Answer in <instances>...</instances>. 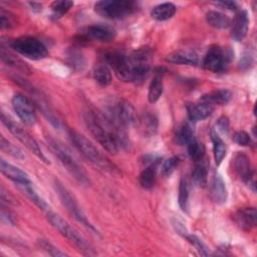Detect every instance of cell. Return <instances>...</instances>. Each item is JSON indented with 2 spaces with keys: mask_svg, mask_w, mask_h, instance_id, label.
Instances as JSON below:
<instances>
[{
  "mask_svg": "<svg viewBox=\"0 0 257 257\" xmlns=\"http://www.w3.org/2000/svg\"><path fill=\"white\" fill-rule=\"evenodd\" d=\"M176 13V6L171 2L159 4L151 11V16L155 20L165 21L172 18Z\"/></svg>",
  "mask_w": 257,
  "mask_h": 257,
  "instance_id": "23",
  "label": "cell"
},
{
  "mask_svg": "<svg viewBox=\"0 0 257 257\" xmlns=\"http://www.w3.org/2000/svg\"><path fill=\"white\" fill-rule=\"evenodd\" d=\"M181 160L178 156H174L171 157L170 159H168L167 161H165V163L162 166V175L164 177H169L172 175V173L175 171V169L179 166Z\"/></svg>",
  "mask_w": 257,
  "mask_h": 257,
  "instance_id": "38",
  "label": "cell"
},
{
  "mask_svg": "<svg viewBox=\"0 0 257 257\" xmlns=\"http://www.w3.org/2000/svg\"><path fill=\"white\" fill-rule=\"evenodd\" d=\"M69 138L71 143L76 148V150L82 155L93 166L97 167L99 170L106 172L111 175H120L118 168L110 162L88 139L83 135L75 132L74 130H69Z\"/></svg>",
  "mask_w": 257,
  "mask_h": 257,
  "instance_id": "2",
  "label": "cell"
},
{
  "mask_svg": "<svg viewBox=\"0 0 257 257\" xmlns=\"http://www.w3.org/2000/svg\"><path fill=\"white\" fill-rule=\"evenodd\" d=\"M1 220H2V222L7 223L8 225H12V224H13L12 218L10 217L9 214H6V213L4 212V210H1Z\"/></svg>",
  "mask_w": 257,
  "mask_h": 257,
  "instance_id": "47",
  "label": "cell"
},
{
  "mask_svg": "<svg viewBox=\"0 0 257 257\" xmlns=\"http://www.w3.org/2000/svg\"><path fill=\"white\" fill-rule=\"evenodd\" d=\"M166 60L171 63L183 65H197L199 62L198 55L193 51H176L169 54Z\"/></svg>",
  "mask_w": 257,
  "mask_h": 257,
  "instance_id": "21",
  "label": "cell"
},
{
  "mask_svg": "<svg viewBox=\"0 0 257 257\" xmlns=\"http://www.w3.org/2000/svg\"><path fill=\"white\" fill-rule=\"evenodd\" d=\"M0 196H1V201L2 202H6V203H9V204H15V200L12 198V196H10L7 192H5L3 187H1Z\"/></svg>",
  "mask_w": 257,
  "mask_h": 257,
  "instance_id": "46",
  "label": "cell"
},
{
  "mask_svg": "<svg viewBox=\"0 0 257 257\" xmlns=\"http://www.w3.org/2000/svg\"><path fill=\"white\" fill-rule=\"evenodd\" d=\"M1 121L7 127V130L14 136V138L17 139L28 151H30L33 155H35L43 163L49 164L47 158L42 153V150L39 147L38 143L31 137V135L26 130H24L18 123L14 122L12 119H10L8 116H6L3 112L1 113Z\"/></svg>",
  "mask_w": 257,
  "mask_h": 257,
  "instance_id": "7",
  "label": "cell"
},
{
  "mask_svg": "<svg viewBox=\"0 0 257 257\" xmlns=\"http://www.w3.org/2000/svg\"><path fill=\"white\" fill-rule=\"evenodd\" d=\"M17 25V20L14 14L1 8L0 9V26L2 29H11Z\"/></svg>",
  "mask_w": 257,
  "mask_h": 257,
  "instance_id": "36",
  "label": "cell"
},
{
  "mask_svg": "<svg viewBox=\"0 0 257 257\" xmlns=\"http://www.w3.org/2000/svg\"><path fill=\"white\" fill-rule=\"evenodd\" d=\"M10 46L19 54L32 60H39L48 56V50L45 45L32 36L18 37L11 41Z\"/></svg>",
  "mask_w": 257,
  "mask_h": 257,
  "instance_id": "8",
  "label": "cell"
},
{
  "mask_svg": "<svg viewBox=\"0 0 257 257\" xmlns=\"http://www.w3.org/2000/svg\"><path fill=\"white\" fill-rule=\"evenodd\" d=\"M192 180L195 185L199 187H204L208 181V170L207 166L203 161L196 162V165L192 172Z\"/></svg>",
  "mask_w": 257,
  "mask_h": 257,
  "instance_id": "27",
  "label": "cell"
},
{
  "mask_svg": "<svg viewBox=\"0 0 257 257\" xmlns=\"http://www.w3.org/2000/svg\"><path fill=\"white\" fill-rule=\"evenodd\" d=\"M232 98V92L229 89H216L213 91H210L208 93H205L201 96V101L208 102L212 105L218 104V105H225L228 102H230Z\"/></svg>",
  "mask_w": 257,
  "mask_h": 257,
  "instance_id": "20",
  "label": "cell"
},
{
  "mask_svg": "<svg viewBox=\"0 0 257 257\" xmlns=\"http://www.w3.org/2000/svg\"><path fill=\"white\" fill-rule=\"evenodd\" d=\"M160 164H161V158L158 157L141 172L139 176V182L142 188L146 190H150L154 187L157 179L158 170L160 168Z\"/></svg>",
  "mask_w": 257,
  "mask_h": 257,
  "instance_id": "16",
  "label": "cell"
},
{
  "mask_svg": "<svg viewBox=\"0 0 257 257\" xmlns=\"http://www.w3.org/2000/svg\"><path fill=\"white\" fill-rule=\"evenodd\" d=\"M211 139L213 142V153H214V160L217 166H219L222 161L224 160L225 156H226V145L223 142V140L219 137V135L217 134V132L212 131L211 132Z\"/></svg>",
  "mask_w": 257,
  "mask_h": 257,
  "instance_id": "25",
  "label": "cell"
},
{
  "mask_svg": "<svg viewBox=\"0 0 257 257\" xmlns=\"http://www.w3.org/2000/svg\"><path fill=\"white\" fill-rule=\"evenodd\" d=\"M17 186L23 192V194H25L29 198V200L32 203H34L39 209H41L45 214L48 213L49 211H51L50 206L37 194V192L32 187L31 183H29V184H19Z\"/></svg>",
  "mask_w": 257,
  "mask_h": 257,
  "instance_id": "22",
  "label": "cell"
},
{
  "mask_svg": "<svg viewBox=\"0 0 257 257\" xmlns=\"http://www.w3.org/2000/svg\"><path fill=\"white\" fill-rule=\"evenodd\" d=\"M68 59H69V63L73 66V67H77V68H81L84 65V59L83 56L80 54L79 51L77 50H70V52L68 53Z\"/></svg>",
  "mask_w": 257,
  "mask_h": 257,
  "instance_id": "41",
  "label": "cell"
},
{
  "mask_svg": "<svg viewBox=\"0 0 257 257\" xmlns=\"http://www.w3.org/2000/svg\"><path fill=\"white\" fill-rule=\"evenodd\" d=\"M189 195H190V186L186 177H182L179 186V206L184 211L187 212L189 208Z\"/></svg>",
  "mask_w": 257,
  "mask_h": 257,
  "instance_id": "30",
  "label": "cell"
},
{
  "mask_svg": "<svg viewBox=\"0 0 257 257\" xmlns=\"http://www.w3.org/2000/svg\"><path fill=\"white\" fill-rule=\"evenodd\" d=\"M233 51L230 48H224L219 45L211 46L203 60L205 69L212 72H221L226 69L233 59Z\"/></svg>",
  "mask_w": 257,
  "mask_h": 257,
  "instance_id": "10",
  "label": "cell"
},
{
  "mask_svg": "<svg viewBox=\"0 0 257 257\" xmlns=\"http://www.w3.org/2000/svg\"><path fill=\"white\" fill-rule=\"evenodd\" d=\"M12 107L20 120L29 126L36 123L37 117L33 103L23 94L17 93L12 97Z\"/></svg>",
  "mask_w": 257,
  "mask_h": 257,
  "instance_id": "11",
  "label": "cell"
},
{
  "mask_svg": "<svg viewBox=\"0 0 257 257\" xmlns=\"http://www.w3.org/2000/svg\"><path fill=\"white\" fill-rule=\"evenodd\" d=\"M232 140H233L234 143H236L237 145L242 146V147H246L251 143L250 135L248 133L244 132V131L235 132L233 137H232Z\"/></svg>",
  "mask_w": 257,
  "mask_h": 257,
  "instance_id": "40",
  "label": "cell"
},
{
  "mask_svg": "<svg viewBox=\"0 0 257 257\" xmlns=\"http://www.w3.org/2000/svg\"><path fill=\"white\" fill-rule=\"evenodd\" d=\"M29 5L31 6V9L34 11H40L42 8V5L40 3H36V2H30Z\"/></svg>",
  "mask_w": 257,
  "mask_h": 257,
  "instance_id": "48",
  "label": "cell"
},
{
  "mask_svg": "<svg viewBox=\"0 0 257 257\" xmlns=\"http://www.w3.org/2000/svg\"><path fill=\"white\" fill-rule=\"evenodd\" d=\"M137 3L128 0H102L94 4V11L107 19H122L137 10Z\"/></svg>",
  "mask_w": 257,
  "mask_h": 257,
  "instance_id": "6",
  "label": "cell"
},
{
  "mask_svg": "<svg viewBox=\"0 0 257 257\" xmlns=\"http://www.w3.org/2000/svg\"><path fill=\"white\" fill-rule=\"evenodd\" d=\"M158 120L153 114H144L140 119V128L144 136L151 137L157 132Z\"/></svg>",
  "mask_w": 257,
  "mask_h": 257,
  "instance_id": "29",
  "label": "cell"
},
{
  "mask_svg": "<svg viewBox=\"0 0 257 257\" xmlns=\"http://www.w3.org/2000/svg\"><path fill=\"white\" fill-rule=\"evenodd\" d=\"M1 58L2 61L5 62L7 65L16 67L18 69H22V70H28V68L25 66V63H23L19 58L15 57L13 54H11L10 52L6 51L4 49V47H1Z\"/></svg>",
  "mask_w": 257,
  "mask_h": 257,
  "instance_id": "35",
  "label": "cell"
},
{
  "mask_svg": "<svg viewBox=\"0 0 257 257\" xmlns=\"http://www.w3.org/2000/svg\"><path fill=\"white\" fill-rule=\"evenodd\" d=\"M110 121L118 128L124 130L137 121V113L131 102L124 99H117L108 107Z\"/></svg>",
  "mask_w": 257,
  "mask_h": 257,
  "instance_id": "9",
  "label": "cell"
},
{
  "mask_svg": "<svg viewBox=\"0 0 257 257\" xmlns=\"http://www.w3.org/2000/svg\"><path fill=\"white\" fill-rule=\"evenodd\" d=\"M93 78L101 86H107L111 83V71L105 63L97 64L93 69Z\"/></svg>",
  "mask_w": 257,
  "mask_h": 257,
  "instance_id": "26",
  "label": "cell"
},
{
  "mask_svg": "<svg viewBox=\"0 0 257 257\" xmlns=\"http://www.w3.org/2000/svg\"><path fill=\"white\" fill-rule=\"evenodd\" d=\"M231 36L235 41H242L248 32L249 18L247 11L241 10L235 16L233 22H231Z\"/></svg>",
  "mask_w": 257,
  "mask_h": 257,
  "instance_id": "15",
  "label": "cell"
},
{
  "mask_svg": "<svg viewBox=\"0 0 257 257\" xmlns=\"http://www.w3.org/2000/svg\"><path fill=\"white\" fill-rule=\"evenodd\" d=\"M164 90V84H163V79L161 75H157L154 77L152 82L150 83L149 86V92H148V99L151 103L157 102L160 97L163 94Z\"/></svg>",
  "mask_w": 257,
  "mask_h": 257,
  "instance_id": "28",
  "label": "cell"
},
{
  "mask_svg": "<svg viewBox=\"0 0 257 257\" xmlns=\"http://www.w3.org/2000/svg\"><path fill=\"white\" fill-rule=\"evenodd\" d=\"M233 219L240 229L249 232L256 226V209L254 207L241 208L234 213Z\"/></svg>",
  "mask_w": 257,
  "mask_h": 257,
  "instance_id": "14",
  "label": "cell"
},
{
  "mask_svg": "<svg viewBox=\"0 0 257 257\" xmlns=\"http://www.w3.org/2000/svg\"><path fill=\"white\" fill-rule=\"evenodd\" d=\"M46 142L53 152V154L57 157L59 162L65 168V170L69 173V175L76 180L79 184L89 185V178L86 175L85 171L82 167L74 160V158L69 154V152L61 146L60 143L52 139L51 137H46Z\"/></svg>",
  "mask_w": 257,
  "mask_h": 257,
  "instance_id": "4",
  "label": "cell"
},
{
  "mask_svg": "<svg viewBox=\"0 0 257 257\" xmlns=\"http://www.w3.org/2000/svg\"><path fill=\"white\" fill-rule=\"evenodd\" d=\"M188 116L193 122L204 120L209 117L214 111V105L201 101L200 103H194L188 105Z\"/></svg>",
  "mask_w": 257,
  "mask_h": 257,
  "instance_id": "18",
  "label": "cell"
},
{
  "mask_svg": "<svg viewBox=\"0 0 257 257\" xmlns=\"http://www.w3.org/2000/svg\"><path fill=\"white\" fill-rule=\"evenodd\" d=\"M73 6V2L69 0H59L54 1L51 3V10L53 13V16L56 18H59L63 16L65 13L69 11V9Z\"/></svg>",
  "mask_w": 257,
  "mask_h": 257,
  "instance_id": "33",
  "label": "cell"
},
{
  "mask_svg": "<svg viewBox=\"0 0 257 257\" xmlns=\"http://www.w3.org/2000/svg\"><path fill=\"white\" fill-rule=\"evenodd\" d=\"M187 148H188V154L193 161L199 162L203 160L205 155V148H204V145L200 143L196 138H194L187 145Z\"/></svg>",
  "mask_w": 257,
  "mask_h": 257,
  "instance_id": "31",
  "label": "cell"
},
{
  "mask_svg": "<svg viewBox=\"0 0 257 257\" xmlns=\"http://www.w3.org/2000/svg\"><path fill=\"white\" fill-rule=\"evenodd\" d=\"M116 35L114 28L104 24H94L86 27L82 33L85 39H92L99 42H109Z\"/></svg>",
  "mask_w": 257,
  "mask_h": 257,
  "instance_id": "13",
  "label": "cell"
},
{
  "mask_svg": "<svg viewBox=\"0 0 257 257\" xmlns=\"http://www.w3.org/2000/svg\"><path fill=\"white\" fill-rule=\"evenodd\" d=\"M216 5L222 7V8H226L228 10H237L238 9V4L234 1H217L215 2Z\"/></svg>",
  "mask_w": 257,
  "mask_h": 257,
  "instance_id": "45",
  "label": "cell"
},
{
  "mask_svg": "<svg viewBox=\"0 0 257 257\" xmlns=\"http://www.w3.org/2000/svg\"><path fill=\"white\" fill-rule=\"evenodd\" d=\"M216 130L218 133L222 134V135H228L229 133V128H230V122L227 116H221L219 117V119L216 122Z\"/></svg>",
  "mask_w": 257,
  "mask_h": 257,
  "instance_id": "42",
  "label": "cell"
},
{
  "mask_svg": "<svg viewBox=\"0 0 257 257\" xmlns=\"http://www.w3.org/2000/svg\"><path fill=\"white\" fill-rule=\"evenodd\" d=\"M211 197L213 201L219 205H222L227 201V187L220 174H216L211 182Z\"/></svg>",
  "mask_w": 257,
  "mask_h": 257,
  "instance_id": "19",
  "label": "cell"
},
{
  "mask_svg": "<svg viewBox=\"0 0 257 257\" xmlns=\"http://www.w3.org/2000/svg\"><path fill=\"white\" fill-rule=\"evenodd\" d=\"M177 138H178V141L180 144L187 146L195 138L193 126L189 122L184 123L181 126V128L179 130Z\"/></svg>",
  "mask_w": 257,
  "mask_h": 257,
  "instance_id": "34",
  "label": "cell"
},
{
  "mask_svg": "<svg viewBox=\"0 0 257 257\" xmlns=\"http://www.w3.org/2000/svg\"><path fill=\"white\" fill-rule=\"evenodd\" d=\"M233 169L237 174V176L243 182H245L248 185H252L253 187L255 186L254 180H253V176H254L253 168H252L250 159L245 154L238 153L235 155L233 159Z\"/></svg>",
  "mask_w": 257,
  "mask_h": 257,
  "instance_id": "12",
  "label": "cell"
},
{
  "mask_svg": "<svg viewBox=\"0 0 257 257\" xmlns=\"http://www.w3.org/2000/svg\"><path fill=\"white\" fill-rule=\"evenodd\" d=\"M0 148L4 153L8 154L9 156H11L15 159H18V160L25 159V156L22 153V151L19 148H17L16 146H14L13 144H11L9 141H7L4 137L0 138Z\"/></svg>",
  "mask_w": 257,
  "mask_h": 257,
  "instance_id": "32",
  "label": "cell"
},
{
  "mask_svg": "<svg viewBox=\"0 0 257 257\" xmlns=\"http://www.w3.org/2000/svg\"><path fill=\"white\" fill-rule=\"evenodd\" d=\"M83 119L88 132L107 153L115 155L119 149L128 146L123 130L115 126L107 116L87 110L83 113Z\"/></svg>",
  "mask_w": 257,
  "mask_h": 257,
  "instance_id": "1",
  "label": "cell"
},
{
  "mask_svg": "<svg viewBox=\"0 0 257 257\" xmlns=\"http://www.w3.org/2000/svg\"><path fill=\"white\" fill-rule=\"evenodd\" d=\"M172 224H173V227L175 228V230L178 232V234H180V235H182L184 237H186L188 235V231H187L185 225L182 222H180L179 220L174 219Z\"/></svg>",
  "mask_w": 257,
  "mask_h": 257,
  "instance_id": "44",
  "label": "cell"
},
{
  "mask_svg": "<svg viewBox=\"0 0 257 257\" xmlns=\"http://www.w3.org/2000/svg\"><path fill=\"white\" fill-rule=\"evenodd\" d=\"M252 64H253V55L249 52H245L240 59L239 67L242 70H246V69L250 68L252 66Z\"/></svg>",
  "mask_w": 257,
  "mask_h": 257,
  "instance_id": "43",
  "label": "cell"
},
{
  "mask_svg": "<svg viewBox=\"0 0 257 257\" xmlns=\"http://www.w3.org/2000/svg\"><path fill=\"white\" fill-rule=\"evenodd\" d=\"M0 170L3 175H5L8 179L13 181L15 184H29L31 183L28 175L23 172L21 169L13 166L12 164L6 162L1 159L0 161Z\"/></svg>",
  "mask_w": 257,
  "mask_h": 257,
  "instance_id": "17",
  "label": "cell"
},
{
  "mask_svg": "<svg viewBox=\"0 0 257 257\" xmlns=\"http://www.w3.org/2000/svg\"><path fill=\"white\" fill-rule=\"evenodd\" d=\"M46 217L49 223L83 255L92 256L96 254L93 247L88 243V241H86V239L61 216L51 210L46 213Z\"/></svg>",
  "mask_w": 257,
  "mask_h": 257,
  "instance_id": "3",
  "label": "cell"
},
{
  "mask_svg": "<svg viewBox=\"0 0 257 257\" xmlns=\"http://www.w3.org/2000/svg\"><path fill=\"white\" fill-rule=\"evenodd\" d=\"M54 190L58 196V199L60 200V203L62 206L66 209V211L81 225H83L86 229L91 231L93 234L98 235V231L94 228V226L89 222L88 218L85 216L81 208L79 207L77 201L74 199V197L71 195V193L60 183L58 180H54L53 183Z\"/></svg>",
  "mask_w": 257,
  "mask_h": 257,
  "instance_id": "5",
  "label": "cell"
},
{
  "mask_svg": "<svg viewBox=\"0 0 257 257\" xmlns=\"http://www.w3.org/2000/svg\"><path fill=\"white\" fill-rule=\"evenodd\" d=\"M186 238L188 239V241L198 250V252L203 255V256H208L209 255V248L206 246V244L196 235L192 234V235H187Z\"/></svg>",
  "mask_w": 257,
  "mask_h": 257,
  "instance_id": "39",
  "label": "cell"
},
{
  "mask_svg": "<svg viewBox=\"0 0 257 257\" xmlns=\"http://www.w3.org/2000/svg\"><path fill=\"white\" fill-rule=\"evenodd\" d=\"M206 20L207 23L217 29H225L231 26V19L218 11H209L206 14Z\"/></svg>",
  "mask_w": 257,
  "mask_h": 257,
  "instance_id": "24",
  "label": "cell"
},
{
  "mask_svg": "<svg viewBox=\"0 0 257 257\" xmlns=\"http://www.w3.org/2000/svg\"><path fill=\"white\" fill-rule=\"evenodd\" d=\"M37 244L39 248H41L43 251H45L48 255L53 257H61V256H67L66 253L60 251L57 247H55L53 244H51L48 240L45 239H38Z\"/></svg>",
  "mask_w": 257,
  "mask_h": 257,
  "instance_id": "37",
  "label": "cell"
}]
</instances>
